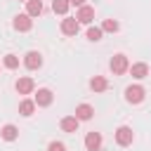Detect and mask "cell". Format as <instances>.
I'll list each match as a JSON object with an SVG mask.
<instances>
[{"label":"cell","mask_w":151,"mask_h":151,"mask_svg":"<svg viewBox=\"0 0 151 151\" xmlns=\"http://www.w3.org/2000/svg\"><path fill=\"white\" fill-rule=\"evenodd\" d=\"M109 66H111V71H113L116 76H123V73L130 68V61H127V57H125V54H113Z\"/></svg>","instance_id":"obj_1"},{"label":"cell","mask_w":151,"mask_h":151,"mask_svg":"<svg viewBox=\"0 0 151 151\" xmlns=\"http://www.w3.org/2000/svg\"><path fill=\"white\" fill-rule=\"evenodd\" d=\"M132 139H134V132H132V127H127V125H120V127L116 130V142H118L120 146H130V144H132Z\"/></svg>","instance_id":"obj_2"},{"label":"cell","mask_w":151,"mask_h":151,"mask_svg":"<svg viewBox=\"0 0 151 151\" xmlns=\"http://www.w3.org/2000/svg\"><path fill=\"white\" fill-rule=\"evenodd\" d=\"M144 87L142 85H130L127 90H125V99L130 101V104H139V101H144Z\"/></svg>","instance_id":"obj_3"},{"label":"cell","mask_w":151,"mask_h":151,"mask_svg":"<svg viewBox=\"0 0 151 151\" xmlns=\"http://www.w3.org/2000/svg\"><path fill=\"white\" fill-rule=\"evenodd\" d=\"M24 66H26V68H31V71L40 68V66H42V54H40V52H35V50L26 52V57H24Z\"/></svg>","instance_id":"obj_4"},{"label":"cell","mask_w":151,"mask_h":151,"mask_svg":"<svg viewBox=\"0 0 151 151\" xmlns=\"http://www.w3.org/2000/svg\"><path fill=\"white\" fill-rule=\"evenodd\" d=\"M76 19H78V24H92L94 21V7H90V5H83V7H78V14H76Z\"/></svg>","instance_id":"obj_5"},{"label":"cell","mask_w":151,"mask_h":151,"mask_svg":"<svg viewBox=\"0 0 151 151\" xmlns=\"http://www.w3.org/2000/svg\"><path fill=\"white\" fill-rule=\"evenodd\" d=\"M52 99H54V94H52V90H47V87H40L38 92H35V106H50L52 104Z\"/></svg>","instance_id":"obj_6"},{"label":"cell","mask_w":151,"mask_h":151,"mask_svg":"<svg viewBox=\"0 0 151 151\" xmlns=\"http://www.w3.org/2000/svg\"><path fill=\"white\" fill-rule=\"evenodd\" d=\"M35 90V83H33V78H28V76H21L19 80H17V92L19 94H31Z\"/></svg>","instance_id":"obj_7"},{"label":"cell","mask_w":151,"mask_h":151,"mask_svg":"<svg viewBox=\"0 0 151 151\" xmlns=\"http://www.w3.org/2000/svg\"><path fill=\"white\" fill-rule=\"evenodd\" d=\"M85 149L87 151H99L101 149V134L99 132H87L85 134Z\"/></svg>","instance_id":"obj_8"},{"label":"cell","mask_w":151,"mask_h":151,"mask_svg":"<svg viewBox=\"0 0 151 151\" xmlns=\"http://www.w3.org/2000/svg\"><path fill=\"white\" fill-rule=\"evenodd\" d=\"M14 28L17 31H31L33 28V19L28 14H17L14 17Z\"/></svg>","instance_id":"obj_9"},{"label":"cell","mask_w":151,"mask_h":151,"mask_svg":"<svg viewBox=\"0 0 151 151\" xmlns=\"http://www.w3.org/2000/svg\"><path fill=\"white\" fill-rule=\"evenodd\" d=\"M78 28H80V24H78L76 17H73V19H61V33H64V35H76Z\"/></svg>","instance_id":"obj_10"},{"label":"cell","mask_w":151,"mask_h":151,"mask_svg":"<svg viewBox=\"0 0 151 151\" xmlns=\"http://www.w3.org/2000/svg\"><path fill=\"white\" fill-rule=\"evenodd\" d=\"M78 125H80V120L76 118V116H66V118H61V123H59V127L64 130V132H78Z\"/></svg>","instance_id":"obj_11"},{"label":"cell","mask_w":151,"mask_h":151,"mask_svg":"<svg viewBox=\"0 0 151 151\" xmlns=\"http://www.w3.org/2000/svg\"><path fill=\"white\" fill-rule=\"evenodd\" d=\"M127 71H130V73H132V78H137V80H142V78H146V76H149V66H146L144 61H139V64H132Z\"/></svg>","instance_id":"obj_12"},{"label":"cell","mask_w":151,"mask_h":151,"mask_svg":"<svg viewBox=\"0 0 151 151\" xmlns=\"http://www.w3.org/2000/svg\"><path fill=\"white\" fill-rule=\"evenodd\" d=\"M94 116V109L90 106V104H80V106H76V118L78 120H90Z\"/></svg>","instance_id":"obj_13"},{"label":"cell","mask_w":151,"mask_h":151,"mask_svg":"<svg viewBox=\"0 0 151 151\" xmlns=\"http://www.w3.org/2000/svg\"><path fill=\"white\" fill-rule=\"evenodd\" d=\"M26 14L28 17H40L42 14V0H26Z\"/></svg>","instance_id":"obj_14"},{"label":"cell","mask_w":151,"mask_h":151,"mask_svg":"<svg viewBox=\"0 0 151 151\" xmlns=\"http://www.w3.org/2000/svg\"><path fill=\"white\" fill-rule=\"evenodd\" d=\"M106 87H109V83H106L104 76H94V78H90V90H94V92H104Z\"/></svg>","instance_id":"obj_15"},{"label":"cell","mask_w":151,"mask_h":151,"mask_svg":"<svg viewBox=\"0 0 151 151\" xmlns=\"http://www.w3.org/2000/svg\"><path fill=\"white\" fill-rule=\"evenodd\" d=\"M33 111H35V101H33V99H24V101L19 104V113H21L24 118L33 116Z\"/></svg>","instance_id":"obj_16"},{"label":"cell","mask_w":151,"mask_h":151,"mask_svg":"<svg viewBox=\"0 0 151 151\" xmlns=\"http://www.w3.org/2000/svg\"><path fill=\"white\" fill-rule=\"evenodd\" d=\"M0 137H2L5 142H14V139L19 137V130H17L14 125H5V127L0 130Z\"/></svg>","instance_id":"obj_17"},{"label":"cell","mask_w":151,"mask_h":151,"mask_svg":"<svg viewBox=\"0 0 151 151\" xmlns=\"http://www.w3.org/2000/svg\"><path fill=\"white\" fill-rule=\"evenodd\" d=\"M68 7H71L68 0H52V9H54V14H66Z\"/></svg>","instance_id":"obj_18"},{"label":"cell","mask_w":151,"mask_h":151,"mask_svg":"<svg viewBox=\"0 0 151 151\" xmlns=\"http://www.w3.org/2000/svg\"><path fill=\"white\" fill-rule=\"evenodd\" d=\"M2 66H5V68H9V71L19 68V57H17V54H5V59H2Z\"/></svg>","instance_id":"obj_19"},{"label":"cell","mask_w":151,"mask_h":151,"mask_svg":"<svg viewBox=\"0 0 151 151\" xmlns=\"http://www.w3.org/2000/svg\"><path fill=\"white\" fill-rule=\"evenodd\" d=\"M101 35H104V31H101V28H97V26H90V28H87V40L99 42V40H101Z\"/></svg>","instance_id":"obj_20"},{"label":"cell","mask_w":151,"mask_h":151,"mask_svg":"<svg viewBox=\"0 0 151 151\" xmlns=\"http://www.w3.org/2000/svg\"><path fill=\"white\" fill-rule=\"evenodd\" d=\"M120 28V24L116 21V19H106L104 24H101V31H106V33H116Z\"/></svg>","instance_id":"obj_21"},{"label":"cell","mask_w":151,"mask_h":151,"mask_svg":"<svg viewBox=\"0 0 151 151\" xmlns=\"http://www.w3.org/2000/svg\"><path fill=\"white\" fill-rule=\"evenodd\" d=\"M47 151H66V146H64L61 142H50V146H47Z\"/></svg>","instance_id":"obj_22"},{"label":"cell","mask_w":151,"mask_h":151,"mask_svg":"<svg viewBox=\"0 0 151 151\" xmlns=\"http://www.w3.org/2000/svg\"><path fill=\"white\" fill-rule=\"evenodd\" d=\"M68 2H71V5H76V7H83V5H85V0H68Z\"/></svg>","instance_id":"obj_23"},{"label":"cell","mask_w":151,"mask_h":151,"mask_svg":"<svg viewBox=\"0 0 151 151\" xmlns=\"http://www.w3.org/2000/svg\"><path fill=\"white\" fill-rule=\"evenodd\" d=\"M21 2H26V0H21Z\"/></svg>","instance_id":"obj_24"}]
</instances>
